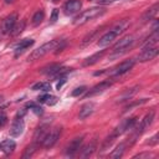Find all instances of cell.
<instances>
[{"label":"cell","instance_id":"cell-15","mask_svg":"<svg viewBox=\"0 0 159 159\" xmlns=\"http://www.w3.org/2000/svg\"><path fill=\"white\" fill-rule=\"evenodd\" d=\"M82 7V2L80 0H68L66 4H65V14L66 15H73V14H77L80 12Z\"/></svg>","mask_w":159,"mask_h":159},{"label":"cell","instance_id":"cell-18","mask_svg":"<svg viewBox=\"0 0 159 159\" xmlns=\"http://www.w3.org/2000/svg\"><path fill=\"white\" fill-rule=\"evenodd\" d=\"M15 147H16V144H15V142L12 139H6V140H4V142L0 143V150L4 152L6 155L11 154L14 152Z\"/></svg>","mask_w":159,"mask_h":159},{"label":"cell","instance_id":"cell-2","mask_svg":"<svg viewBox=\"0 0 159 159\" xmlns=\"http://www.w3.org/2000/svg\"><path fill=\"white\" fill-rule=\"evenodd\" d=\"M104 12H106V10L102 9V7H98V6L87 9V10H84V11L80 12V14L73 19V25H76V26L84 25L86 22H88V21H91V20H93V19H96V17L102 16Z\"/></svg>","mask_w":159,"mask_h":159},{"label":"cell","instance_id":"cell-10","mask_svg":"<svg viewBox=\"0 0 159 159\" xmlns=\"http://www.w3.org/2000/svg\"><path fill=\"white\" fill-rule=\"evenodd\" d=\"M24 128H25V123H24L22 117L16 116L15 119L12 120L11 127H10V135L11 137H19L24 132Z\"/></svg>","mask_w":159,"mask_h":159},{"label":"cell","instance_id":"cell-25","mask_svg":"<svg viewBox=\"0 0 159 159\" xmlns=\"http://www.w3.org/2000/svg\"><path fill=\"white\" fill-rule=\"evenodd\" d=\"M71 71V68H67V67H58L52 75H51V77L53 78V80H58V78H61V77H66V73H68Z\"/></svg>","mask_w":159,"mask_h":159},{"label":"cell","instance_id":"cell-32","mask_svg":"<svg viewBox=\"0 0 159 159\" xmlns=\"http://www.w3.org/2000/svg\"><path fill=\"white\" fill-rule=\"evenodd\" d=\"M86 91H87V87H86V86H81V87H77L76 89H73V91H72L71 96H73V97H77V96H81V94H83Z\"/></svg>","mask_w":159,"mask_h":159},{"label":"cell","instance_id":"cell-24","mask_svg":"<svg viewBox=\"0 0 159 159\" xmlns=\"http://www.w3.org/2000/svg\"><path fill=\"white\" fill-rule=\"evenodd\" d=\"M125 148H127L125 142L118 144V145L116 147V149L111 153V158H112V159H119V158H122L123 154H124V152H125Z\"/></svg>","mask_w":159,"mask_h":159},{"label":"cell","instance_id":"cell-40","mask_svg":"<svg viewBox=\"0 0 159 159\" xmlns=\"http://www.w3.org/2000/svg\"><path fill=\"white\" fill-rule=\"evenodd\" d=\"M60 80H61V81H60V82L57 83V89H60V88L62 87V84H63V83L66 82V77H61Z\"/></svg>","mask_w":159,"mask_h":159},{"label":"cell","instance_id":"cell-14","mask_svg":"<svg viewBox=\"0 0 159 159\" xmlns=\"http://www.w3.org/2000/svg\"><path fill=\"white\" fill-rule=\"evenodd\" d=\"M158 48L157 46H153V47H145L139 55H138V61L140 62H145V61H150L153 60L157 55H158Z\"/></svg>","mask_w":159,"mask_h":159},{"label":"cell","instance_id":"cell-36","mask_svg":"<svg viewBox=\"0 0 159 159\" xmlns=\"http://www.w3.org/2000/svg\"><path fill=\"white\" fill-rule=\"evenodd\" d=\"M57 17H58V10L57 9H53L52 10V14H51V17H50L51 22H55L57 20Z\"/></svg>","mask_w":159,"mask_h":159},{"label":"cell","instance_id":"cell-34","mask_svg":"<svg viewBox=\"0 0 159 159\" xmlns=\"http://www.w3.org/2000/svg\"><path fill=\"white\" fill-rule=\"evenodd\" d=\"M148 101V98H143V99H140V101H137V102H133V103H130V104H128L127 107H125V109L124 111H128V109H130V108H133V107H135V106H139V104H143V103H145Z\"/></svg>","mask_w":159,"mask_h":159},{"label":"cell","instance_id":"cell-33","mask_svg":"<svg viewBox=\"0 0 159 159\" xmlns=\"http://www.w3.org/2000/svg\"><path fill=\"white\" fill-rule=\"evenodd\" d=\"M98 31H99V29H97V30H94L92 34L87 35V36L83 39V41H82V46H83V45H86V43H88V42H91V41H92V39H93V37L97 35V32H98Z\"/></svg>","mask_w":159,"mask_h":159},{"label":"cell","instance_id":"cell-9","mask_svg":"<svg viewBox=\"0 0 159 159\" xmlns=\"http://www.w3.org/2000/svg\"><path fill=\"white\" fill-rule=\"evenodd\" d=\"M111 86H112V81H109V80H107V81H102V82H99L98 84H96L94 87H92V88L84 94V98H89V97L97 96V94L104 92L106 89H108Z\"/></svg>","mask_w":159,"mask_h":159},{"label":"cell","instance_id":"cell-6","mask_svg":"<svg viewBox=\"0 0 159 159\" xmlns=\"http://www.w3.org/2000/svg\"><path fill=\"white\" fill-rule=\"evenodd\" d=\"M135 123H137V118H135V117H130V118L123 119V120L119 123V125L114 129V132H113L112 134L117 138V137L122 135L124 132H127L128 129H132V128L134 127V124H135Z\"/></svg>","mask_w":159,"mask_h":159},{"label":"cell","instance_id":"cell-42","mask_svg":"<svg viewBox=\"0 0 159 159\" xmlns=\"http://www.w3.org/2000/svg\"><path fill=\"white\" fill-rule=\"evenodd\" d=\"M2 99H4V97H2V96H0V103L2 102Z\"/></svg>","mask_w":159,"mask_h":159},{"label":"cell","instance_id":"cell-5","mask_svg":"<svg viewBox=\"0 0 159 159\" xmlns=\"http://www.w3.org/2000/svg\"><path fill=\"white\" fill-rule=\"evenodd\" d=\"M134 66V60L133 58H129V60H125L123 62H120L119 65H117L114 68H112L108 73L111 76H122L127 72H129Z\"/></svg>","mask_w":159,"mask_h":159},{"label":"cell","instance_id":"cell-27","mask_svg":"<svg viewBox=\"0 0 159 159\" xmlns=\"http://www.w3.org/2000/svg\"><path fill=\"white\" fill-rule=\"evenodd\" d=\"M32 89L34 91H42V92H48L51 89V84L48 82H39V83H35L32 86Z\"/></svg>","mask_w":159,"mask_h":159},{"label":"cell","instance_id":"cell-16","mask_svg":"<svg viewBox=\"0 0 159 159\" xmlns=\"http://www.w3.org/2000/svg\"><path fill=\"white\" fill-rule=\"evenodd\" d=\"M158 10H159V4L157 2V4H154L150 9H148V10L143 14V16H142V22H148V21L153 20V19L155 17V15L158 14Z\"/></svg>","mask_w":159,"mask_h":159},{"label":"cell","instance_id":"cell-17","mask_svg":"<svg viewBox=\"0 0 159 159\" xmlns=\"http://www.w3.org/2000/svg\"><path fill=\"white\" fill-rule=\"evenodd\" d=\"M93 111H94V104L93 103H86V104H83L82 107H81V109H80V113H78V117H80V119H86L87 117H89L92 113H93Z\"/></svg>","mask_w":159,"mask_h":159},{"label":"cell","instance_id":"cell-20","mask_svg":"<svg viewBox=\"0 0 159 159\" xmlns=\"http://www.w3.org/2000/svg\"><path fill=\"white\" fill-rule=\"evenodd\" d=\"M138 89H139V87L138 86H135V87H133V88H128V89H125L119 97H118V99H117V102H124V101H128V99H130L137 92H138Z\"/></svg>","mask_w":159,"mask_h":159},{"label":"cell","instance_id":"cell-30","mask_svg":"<svg viewBox=\"0 0 159 159\" xmlns=\"http://www.w3.org/2000/svg\"><path fill=\"white\" fill-rule=\"evenodd\" d=\"M25 29V21H21L20 24H17V25H15L14 26V29H12V31L10 32L12 36H17V35H20L21 32H22V30Z\"/></svg>","mask_w":159,"mask_h":159},{"label":"cell","instance_id":"cell-21","mask_svg":"<svg viewBox=\"0 0 159 159\" xmlns=\"http://www.w3.org/2000/svg\"><path fill=\"white\" fill-rule=\"evenodd\" d=\"M158 41H159V32H158V30H157V31H153V34H152L142 45H143L144 48H145V47H153V46H157Z\"/></svg>","mask_w":159,"mask_h":159},{"label":"cell","instance_id":"cell-43","mask_svg":"<svg viewBox=\"0 0 159 159\" xmlns=\"http://www.w3.org/2000/svg\"><path fill=\"white\" fill-rule=\"evenodd\" d=\"M109 2H113V1H118V0H108Z\"/></svg>","mask_w":159,"mask_h":159},{"label":"cell","instance_id":"cell-22","mask_svg":"<svg viewBox=\"0 0 159 159\" xmlns=\"http://www.w3.org/2000/svg\"><path fill=\"white\" fill-rule=\"evenodd\" d=\"M104 55V51L102 50V51H99V52H96V53H93L92 56H89V57H87L84 61H83V66L86 67V66H92V65H94V63H97L101 58H102V56Z\"/></svg>","mask_w":159,"mask_h":159},{"label":"cell","instance_id":"cell-13","mask_svg":"<svg viewBox=\"0 0 159 159\" xmlns=\"http://www.w3.org/2000/svg\"><path fill=\"white\" fill-rule=\"evenodd\" d=\"M16 21H17V15L16 14H11L9 15L1 24V32L2 34H10L14 29V26L16 25Z\"/></svg>","mask_w":159,"mask_h":159},{"label":"cell","instance_id":"cell-39","mask_svg":"<svg viewBox=\"0 0 159 159\" xmlns=\"http://www.w3.org/2000/svg\"><path fill=\"white\" fill-rule=\"evenodd\" d=\"M5 123H6V116L0 113V127H2Z\"/></svg>","mask_w":159,"mask_h":159},{"label":"cell","instance_id":"cell-3","mask_svg":"<svg viewBox=\"0 0 159 159\" xmlns=\"http://www.w3.org/2000/svg\"><path fill=\"white\" fill-rule=\"evenodd\" d=\"M135 37L133 36V35H127V36H124V37H122L114 46H113V52L109 55V60H113V58H118V57H120L122 55H124L132 46H133V43H134V40Z\"/></svg>","mask_w":159,"mask_h":159},{"label":"cell","instance_id":"cell-28","mask_svg":"<svg viewBox=\"0 0 159 159\" xmlns=\"http://www.w3.org/2000/svg\"><path fill=\"white\" fill-rule=\"evenodd\" d=\"M36 148H37V144H31V145H29V147H26V149H25V152H24V154H22V158L24 159H26V158H31L32 155H34V153L36 152Z\"/></svg>","mask_w":159,"mask_h":159},{"label":"cell","instance_id":"cell-12","mask_svg":"<svg viewBox=\"0 0 159 159\" xmlns=\"http://www.w3.org/2000/svg\"><path fill=\"white\" fill-rule=\"evenodd\" d=\"M82 142H83V135L76 137L75 139H72V140L70 142V144L66 147V155H67V157H73V155L81 149Z\"/></svg>","mask_w":159,"mask_h":159},{"label":"cell","instance_id":"cell-7","mask_svg":"<svg viewBox=\"0 0 159 159\" xmlns=\"http://www.w3.org/2000/svg\"><path fill=\"white\" fill-rule=\"evenodd\" d=\"M60 135H61V128H53L52 130H50L47 133V135H46V138H45V140L42 142L41 145L43 148H46V149L52 148L56 144V142L60 138Z\"/></svg>","mask_w":159,"mask_h":159},{"label":"cell","instance_id":"cell-37","mask_svg":"<svg viewBox=\"0 0 159 159\" xmlns=\"http://www.w3.org/2000/svg\"><path fill=\"white\" fill-rule=\"evenodd\" d=\"M57 101H58V98H57V97H55V96H50V98L47 99L46 104H48V106H53L55 103H57Z\"/></svg>","mask_w":159,"mask_h":159},{"label":"cell","instance_id":"cell-44","mask_svg":"<svg viewBox=\"0 0 159 159\" xmlns=\"http://www.w3.org/2000/svg\"><path fill=\"white\" fill-rule=\"evenodd\" d=\"M99 1H101V2H104V1H106V0H99Z\"/></svg>","mask_w":159,"mask_h":159},{"label":"cell","instance_id":"cell-4","mask_svg":"<svg viewBox=\"0 0 159 159\" xmlns=\"http://www.w3.org/2000/svg\"><path fill=\"white\" fill-rule=\"evenodd\" d=\"M61 40H50L48 42H45L43 45H41L39 48L34 50L31 52V55L29 56V61H36L40 60L41 57H43L45 55H47L48 52H51L52 50H55L57 47V45L60 43Z\"/></svg>","mask_w":159,"mask_h":159},{"label":"cell","instance_id":"cell-29","mask_svg":"<svg viewBox=\"0 0 159 159\" xmlns=\"http://www.w3.org/2000/svg\"><path fill=\"white\" fill-rule=\"evenodd\" d=\"M60 67V65L58 63H51V65H48V66H46V67H43L42 68V71H41V73H45V75H48V76H51L57 68Z\"/></svg>","mask_w":159,"mask_h":159},{"label":"cell","instance_id":"cell-8","mask_svg":"<svg viewBox=\"0 0 159 159\" xmlns=\"http://www.w3.org/2000/svg\"><path fill=\"white\" fill-rule=\"evenodd\" d=\"M50 132V125L48 123H43V124H40L37 127V129L35 130V134H34V143L40 145L42 144V142L45 140L47 133Z\"/></svg>","mask_w":159,"mask_h":159},{"label":"cell","instance_id":"cell-26","mask_svg":"<svg viewBox=\"0 0 159 159\" xmlns=\"http://www.w3.org/2000/svg\"><path fill=\"white\" fill-rule=\"evenodd\" d=\"M43 19H45V12H43L42 10L36 11V12L34 14V16H32V25H34V26H39V25L42 22Z\"/></svg>","mask_w":159,"mask_h":159},{"label":"cell","instance_id":"cell-35","mask_svg":"<svg viewBox=\"0 0 159 159\" xmlns=\"http://www.w3.org/2000/svg\"><path fill=\"white\" fill-rule=\"evenodd\" d=\"M153 157V154L152 153H139V154H137V155H134L133 158L134 159H137V158H139V159H143V158H152Z\"/></svg>","mask_w":159,"mask_h":159},{"label":"cell","instance_id":"cell-1","mask_svg":"<svg viewBox=\"0 0 159 159\" xmlns=\"http://www.w3.org/2000/svg\"><path fill=\"white\" fill-rule=\"evenodd\" d=\"M129 26V21L128 20H122L119 22H117L108 32H106L99 40H98V46L101 47H106L108 46L109 43H112L120 34H123Z\"/></svg>","mask_w":159,"mask_h":159},{"label":"cell","instance_id":"cell-31","mask_svg":"<svg viewBox=\"0 0 159 159\" xmlns=\"http://www.w3.org/2000/svg\"><path fill=\"white\" fill-rule=\"evenodd\" d=\"M27 107H29V108H31V109H32V112H34L35 114H37V116L42 114V108H41L40 106H37L36 103H34V102H29V103H27Z\"/></svg>","mask_w":159,"mask_h":159},{"label":"cell","instance_id":"cell-11","mask_svg":"<svg viewBox=\"0 0 159 159\" xmlns=\"http://www.w3.org/2000/svg\"><path fill=\"white\" fill-rule=\"evenodd\" d=\"M154 116H155V112H154V111H150V112H149V113H148V114H147V116L140 120V123L134 128V130L140 135V134H142L147 128H149V125L153 123Z\"/></svg>","mask_w":159,"mask_h":159},{"label":"cell","instance_id":"cell-41","mask_svg":"<svg viewBox=\"0 0 159 159\" xmlns=\"http://www.w3.org/2000/svg\"><path fill=\"white\" fill-rule=\"evenodd\" d=\"M4 1H5V2H6V4H10V2H11V1H12V0H4Z\"/></svg>","mask_w":159,"mask_h":159},{"label":"cell","instance_id":"cell-19","mask_svg":"<svg viewBox=\"0 0 159 159\" xmlns=\"http://www.w3.org/2000/svg\"><path fill=\"white\" fill-rule=\"evenodd\" d=\"M96 149H97V142L96 140H92L89 144H87L86 147H83L81 149V157L82 158H88V157H91L94 153Z\"/></svg>","mask_w":159,"mask_h":159},{"label":"cell","instance_id":"cell-23","mask_svg":"<svg viewBox=\"0 0 159 159\" xmlns=\"http://www.w3.org/2000/svg\"><path fill=\"white\" fill-rule=\"evenodd\" d=\"M32 45H34V40H31V39H25V40L20 41L16 45V56L19 53H21L22 51H25L26 48H29L30 46H32Z\"/></svg>","mask_w":159,"mask_h":159},{"label":"cell","instance_id":"cell-38","mask_svg":"<svg viewBox=\"0 0 159 159\" xmlns=\"http://www.w3.org/2000/svg\"><path fill=\"white\" fill-rule=\"evenodd\" d=\"M158 138H159V135H158V134H155L154 137H152V138H150V140H149V142H147V144H149V145H155V144L158 143Z\"/></svg>","mask_w":159,"mask_h":159}]
</instances>
